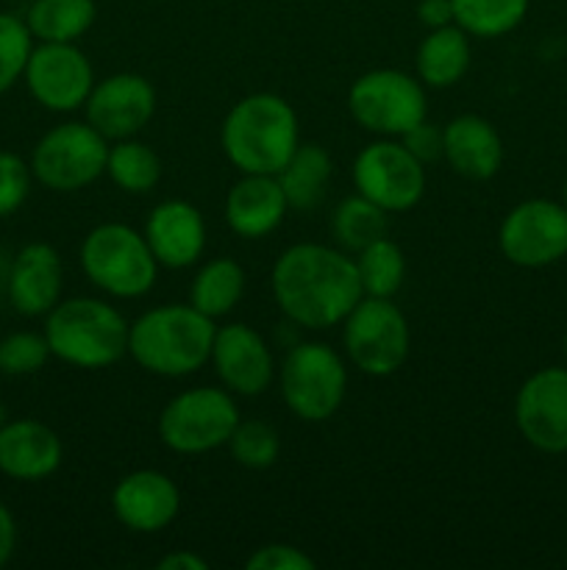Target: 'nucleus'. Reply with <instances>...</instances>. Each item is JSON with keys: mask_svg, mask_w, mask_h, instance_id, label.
Returning a JSON list of instances; mask_svg holds the SVG:
<instances>
[{"mask_svg": "<svg viewBox=\"0 0 567 570\" xmlns=\"http://www.w3.org/2000/svg\"><path fill=\"white\" fill-rule=\"evenodd\" d=\"M270 287L281 315L309 332L339 326L365 298L350 254L320 243L289 245L272 265Z\"/></svg>", "mask_w": 567, "mask_h": 570, "instance_id": "f257e3e1", "label": "nucleus"}, {"mask_svg": "<svg viewBox=\"0 0 567 570\" xmlns=\"http://www.w3.org/2000/svg\"><path fill=\"white\" fill-rule=\"evenodd\" d=\"M220 145L239 173L276 176L300 145L298 115L281 95L253 92L228 109Z\"/></svg>", "mask_w": 567, "mask_h": 570, "instance_id": "f03ea898", "label": "nucleus"}, {"mask_svg": "<svg viewBox=\"0 0 567 570\" xmlns=\"http://www.w3.org/2000/svg\"><path fill=\"white\" fill-rule=\"evenodd\" d=\"M215 332V321L192 304H161L131 323L128 354L153 376L183 379L209 362Z\"/></svg>", "mask_w": 567, "mask_h": 570, "instance_id": "7ed1b4c3", "label": "nucleus"}, {"mask_svg": "<svg viewBox=\"0 0 567 570\" xmlns=\"http://www.w3.org/2000/svg\"><path fill=\"white\" fill-rule=\"evenodd\" d=\"M131 323L100 298L59 301L44 315L50 356L81 371H103L128 354Z\"/></svg>", "mask_w": 567, "mask_h": 570, "instance_id": "20e7f679", "label": "nucleus"}, {"mask_svg": "<svg viewBox=\"0 0 567 570\" xmlns=\"http://www.w3.org/2000/svg\"><path fill=\"white\" fill-rule=\"evenodd\" d=\"M81 271L111 298H142L159 276V262L142 232L126 223H100L81 243Z\"/></svg>", "mask_w": 567, "mask_h": 570, "instance_id": "39448f33", "label": "nucleus"}, {"mask_svg": "<svg viewBox=\"0 0 567 570\" xmlns=\"http://www.w3.org/2000/svg\"><path fill=\"white\" fill-rule=\"evenodd\" d=\"M281 399L295 417L322 423L337 415L348 393V367L328 343H295L278 367Z\"/></svg>", "mask_w": 567, "mask_h": 570, "instance_id": "423d86ee", "label": "nucleus"}, {"mask_svg": "<svg viewBox=\"0 0 567 570\" xmlns=\"http://www.w3.org/2000/svg\"><path fill=\"white\" fill-rule=\"evenodd\" d=\"M339 326H342L345 356L356 371L367 376H392L409 356V321L392 304V298L365 295Z\"/></svg>", "mask_w": 567, "mask_h": 570, "instance_id": "0eeeda50", "label": "nucleus"}, {"mask_svg": "<svg viewBox=\"0 0 567 570\" xmlns=\"http://www.w3.org/2000/svg\"><path fill=\"white\" fill-rule=\"evenodd\" d=\"M237 423L233 393L226 387H192L167 401L159 415V438L176 454H209L228 443Z\"/></svg>", "mask_w": 567, "mask_h": 570, "instance_id": "6e6552de", "label": "nucleus"}, {"mask_svg": "<svg viewBox=\"0 0 567 570\" xmlns=\"http://www.w3.org/2000/svg\"><path fill=\"white\" fill-rule=\"evenodd\" d=\"M348 111L365 131L400 139L428 117L426 89L409 72L381 67L350 83Z\"/></svg>", "mask_w": 567, "mask_h": 570, "instance_id": "1a4fd4ad", "label": "nucleus"}, {"mask_svg": "<svg viewBox=\"0 0 567 570\" xmlns=\"http://www.w3.org/2000/svg\"><path fill=\"white\" fill-rule=\"evenodd\" d=\"M109 139L89 122H61L50 128L31 154V173L53 193H78L106 173Z\"/></svg>", "mask_w": 567, "mask_h": 570, "instance_id": "9d476101", "label": "nucleus"}, {"mask_svg": "<svg viewBox=\"0 0 567 570\" xmlns=\"http://www.w3.org/2000/svg\"><path fill=\"white\" fill-rule=\"evenodd\" d=\"M356 193L387 215L415 209L426 193V165L400 139L384 137L365 145L354 161Z\"/></svg>", "mask_w": 567, "mask_h": 570, "instance_id": "9b49d317", "label": "nucleus"}, {"mask_svg": "<svg viewBox=\"0 0 567 570\" xmlns=\"http://www.w3.org/2000/svg\"><path fill=\"white\" fill-rule=\"evenodd\" d=\"M498 248L506 262L526 271L550 267L567 256V206L550 198H528L500 220Z\"/></svg>", "mask_w": 567, "mask_h": 570, "instance_id": "f8f14e48", "label": "nucleus"}, {"mask_svg": "<svg viewBox=\"0 0 567 570\" xmlns=\"http://www.w3.org/2000/svg\"><path fill=\"white\" fill-rule=\"evenodd\" d=\"M28 92L50 111H76L94 87V70L76 42H39L28 56Z\"/></svg>", "mask_w": 567, "mask_h": 570, "instance_id": "ddd939ff", "label": "nucleus"}, {"mask_svg": "<svg viewBox=\"0 0 567 570\" xmlns=\"http://www.w3.org/2000/svg\"><path fill=\"white\" fill-rule=\"evenodd\" d=\"M515 426L531 449L567 454V367H543L520 384Z\"/></svg>", "mask_w": 567, "mask_h": 570, "instance_id": "4468645a", "label": "nucleus"}, {"mask_svg": "<svg viewBox=\"0 0 567 570\" xmlns=\"http://www.w3.org/2000/svg\"><path fill=\"white\" fill-rule=\"evenodd\" d=\"M83 111L89 126L109 142L137 137L156 111V89L139 72H115L94 83Z\"/></svg>", "mask_w": 567, "mask_h": 570, "instance_id": "2eb2a0df", "label": "nucleus"}, {"mask_svg": "<svg viewBox=\"0 0 567 570\" xmlns=\"http://www.w3.org/2000/svg\"><path fill=\"white\" fill-rule=\"evenodd\" d=\"M209 362L222 387L242 399H256L276 379L270 345L248 323H228L217 328Z\"/></svg>", "mask_w": 567, "mask_h": 570, "instance_id": "dca6fc26", "label": "nucleus"}, {"mask_svg": "<svg viewBox=\"0 0 567 570\" xmlns=\"http://www.w3.org/2000/svg\"><path fill=\"white\" fill-rule=\"evenodd\" d=\"M115 518L137 534H156L176 521L181 490L161 471H133L111 490Z\"/></svg>", "mask_w": 567, "mask_h": 570, "instance_id": "f3484780", "label": "nucleus"}, {"mask_svg": "<svg viewBox=\"0 0 567 570\" xmlns=\"http://www.w3.org/2000/svg\"><path fill=\"white\" fill-rule=\"evenodd\" d=\"M145 239L159 267L183 271L192 267L206 250V220L189 200H161L145 220Z\"/></svg>", "mask_w": 567, "mask_h": 570, "instance_id": "a211bd4d", "label": "nucleus"}, {"mask_svg": "<svg viewBox=\"0 0 567 570\" xmlns=\"http://www.w3.org/2000/svg\"><path fill=\"white\" fill-rule=\"evenodd\" d=\"M64 460L61 438L44 423L20 417L0 426V471L17 482H42Z\"/></svg>", "mask_w": 567, "mask_h": 570, "instance_id": "6ab92c4d", "label": "nucleus"}, {"mask_svg": "<svg viewBox=\"0 0 567 570\" xmlns=\"http://www.w3.org/2000/svg\"><path fill=\"white\" fill-rule=\"evenodd\" d=\"M64 271L61 256L48 243H28L14 256L9 271V301L20 315H48L61 301Z\"/></svg>", "mask_w": 567, "mask_h": 570, "instance_id": "aec40b11", "label": "nucleus"}, {"mask_svg": "<svg viewBox=\"0 0 567 570\" xmlns=\"http://www.w3.org/2000/svg\"><path fill=\"white\" fill-rule=\"evenodd\" d=\"M442 159L470 181H489L504 165V139L481 115H459L442 128Z\"/></svg>", "mask_w": 567, "mask_h": 570, "instance_id": "412c9836", "label": "nucleus"}, {"mask_svg": "<svg viewBox=\"0 0 567 570\" xmlns=\"http://www.w3.org/2000/svg\"><path fill=\"white\" fill-rule=\"evenodd\" d=\"M287 198L276 176L242 173L226 195V223L237 237L265 239L287 217Z\"/></svg>", "mask_w": 567, "mask_h": 570, "instance_id": "4be33fe9", "label": "nucleus"}, {"mask_svg": "<svg viewBox=\"0 0 567 570\" xmlns=\"http://www.w3.org/2000/svg\"><path fill=\"white\" fill-rule=\"evenodd\" d=\"M470 33L461 31L456 22L431 28L417 45L415 70L426 87L448 89L456 87L470 70Z\"/></svg>", "mask_w": 567, "mask_h": 570, "instance_id": "5701e85b", "label": "nucleus"}, {"mask_svg": "<svg viewBox=\"0 0 567 570\" xmlns=\"http://www.w3.org/2000/svg\"><path fill=\"white\" fill-rule=\"evenodd\" d=\"M331 173L334 161L322 145L300 142L298 148H295V154L289 156L287 165L276 173L289 209H317L322 195H326L328 181H331Z\"/></svg>", "mask_w": 567, "mask_h": 570, "instance_id": "b1692460", "label": "nucleus"}, {"mask_svg": "<svg viewBox=\"0 0 567 570\" xmlns=\"http://www.w3.org/2000/svg\"><path fill=\"white\" fill-rule=\"evenodd\" d=\"M245 293V271L231 256L209 259L189 284V304L206 317L217 321L237 309Z\"/></svg>", "mask_w": 567, "mask_h": 570, "instance_id": "393cba45", "label": "nucleus"}, {"mask_svg": "<svg viewBox=\"0 0 567 570\" xmlns=\"http://www.w3.org/2000/svg\"><path fill=\"white\" fill-rule=\"evenodd\" d=\"M98 17L94 0H33L26 26L39 42H78Z\"/></svg>", "mask_w": 567, "mask_h": 570, "instance_id": "a878e982", "label": "nucleus"}, {"mask_svg": "<svg viewBox=\"0 0 567 570\" xmlns=\"http://www.w3.org/2000/svg\"><path fill=\"white\" fill-rule=\"evenodd\" d=\"M106 176L122 193L145 195L159 184L161 159L150 145L139 142V139H117L115 145H109Z\"/></svg>", "mask_w": 567, "mask_h": 570, "instance_id": "bb28decb", "label": "nucleus"}, {"mask_svg": "<svg viewBox=\"0 0 567 570\" xmlns=\"http://www.w3.org/2000/svg\"><path fill=\"white\" fill-rule=\"evenodd\" d=\"M331 232L345 254H359L370 243L387 237V212L367 200L365 195H348L334 209Z\"/></svg>", "mask_w": 567, "mask_h": 570, "instance_id": "cd10ccee", "label": "nucleus"}, {"mask_svg": "<svg viewBox=\"0 0 567 570\" xmlns=\"http://www.w3.org/2000/svg\"><path fill=\"white\" fill-rule=\"evenodd\" d=\"M454 22L478 39H498L515 31L528 14L531 0H450Z\"/></svg>", "mask_w": 567, "mask_h": 570, "instance_id": "c85d7f7f", "label": "nucleus"}, {"mask_svg": "<svg viewBox=\"0 0 567 570\" xmlns=\"http://www.w3.org/2000/svg\"><path fill=\"white\" fill-rule=\"evenodd\" d=\"M356 271H359L361 293L372 298H392L406 278V256L398 243L389 237L376 239L356 254Z\"/></svg>", "mask_w": 567, "mask_h": 570, "instance_id": "c756f323", "label": "nucleus"}, {"mask_svg": "<svg viewBox=\"0 0 567 570\" xmlns=\"http://www.w3.org/2000/svg\"><path fill=\"white\" fill-rule=\"evenodd\" d=\"M226 445L231 460L248 471H267L281 454V438L267 421H239Z\"/></svg>", "mask_w": 567, "mask_h": 570, "instance_id": "7c9ffc66", "label": "nucleus"}, {"mask_svg": "<svg viewBox=\"0 0 567 570\" xmlns=\"http://www.w3.org/2000/svg\"><path fill=\"white\" fill-rule=\"evenodd\" d=\"M31 50L33 33L28 31L26 20L0 11V95L9 92L17 78H22Z\"/></svg>", "mask_w": 567, "mask_h": 570, "instance_id": "2f4dec72", "label": "nucleus"}, {"mask_svg": "<svg viewBox=\"0 0 567 570\" xmlns=\"http://www.w3.org/2000/svg\"><path fill=\"white\" fill-rule=\"evenodd\" d=\"M50 360V345L44 334L14 332L0 340V373L6 376H31L42 371Z\"/></svg>", "mask_w": 567, "mask_h": 570, "instance_id": "473e14b6", "label": "nucleus"}, {"mask_svg": "<svg viewBox=\"0 0 567 570\" xmlns=\"http://www.w3.org/2000/svg\"><path fill=\"white\" fill-rule=\"evenodd\" d=\"M31 165L11 150H0V217H9L31 193Z\"/></svg>", "mask_w": 567, "mask_h": 570, "instance_id": "72a5a7b5", "label": "nucleus"}, {"mask_svg": "<svg viewBox=\"0 0 567 570\" xmlns=\"http://www.w3.org/2000/svg\"><path fill=\"white\" fill-rule=\"evenodd\" d=\"M248 570H315L317 562L306 551L287 543H270L256 549L245 562Z\"/></svg>", "mask_w": 567, "mask_h": 570, "instance_id": "f704fd0d", "label": "nucleus"}, {"mask_svg": "<svg viewBox=\"0 0 567 570\" xmlns=\"http://www.w3.org/2000/svg\"><path fill=\"white\" fill-rule=\"evenodd\" d=\"M400 142L411 150V156L422 161V165H431V161L442 159V128L428 122V117L422 122H417L415 128L400 137Z\"/></svg>", "mask_w": 567, "mask_h": 570, "instance_id": "c9c22d12", "label": "nucleus"}, {"mask_svg": "<svg viewBox=\"0 0 567 570\" xmlns=\"http://www.w3.org/2000/svg\"><path fill=\"white\" fill-rule=\"evenodd\" d=\"M417 17H420V22L428 31L450 26L454 22V3L450 0H420L417 3Z\"/></svg>", "mask_w": 567, "mask_h": 570, "instance_id": "e433bc0d", "label": "nucleus"}, {"mask_svg": "<svg viewBox=\"0 0 567 570\" xmlns=\"http://www.w3.org/2000/svg\"><path fill=\"white\" fill-rule=\"evenodd\" d=\"M17 549V523L14 515L9 512V507L0 501V568L11 560Z\"/></svg>", "mask_w": 567, "mask_h": 570, "instance_id": "4c0bfd02", "label": "nucleus"}, {"mask_svg": "<svg viewBox=\"0 0 567 570\" xmlns=\"http://www.w3.org/2000/svg\"><path fill=\"white\" fill-rule=\"evenodd\" d=\"M159 570H209V562L200 560L195 551L178 549V551H172V554L161 557Z\"/></svg>", "mask_w": 567, "mask_h": 570, "instance_id": "58836bf2", "label": "nucleus"}, {"mask_svg": "<svg viewBox=\"0 0 567 570\" xmlns=\"http://www.w3.org/2000/svg\"><path fill=\"white\" fill-rule=\"evenodd\" d=\"M561 204L567 206V178H565V189H561Z\"/></svg>", "mask_w": 567, "mask_h": 570, "instance_id": "ea45409f", "label": "nucleus"}, {"mask_svg": "<svg viewBox=\"0 0 567 570\" xmlns=\"http://www.w3.org/2000/svg\"><path fill=\"white\" fill-rule=\"evenodd\" d=\"M3 421H6V410H3V406H0V426H3Z\"/></svg>", "mask_w": 567, "mask_h": 570, "instance_id": "a19ab883", "label": "nucleus"}, {"mask_svg": "<svg viewBox=\"0 0 567 570\" xmlns=\"http://www.w3.org/2000/svg\"><path fill=\"white\" fill-rule=\"evenodd\" d=\"M565 360H567V332H565Z\"/></svg>", "mask_w": 567, "mask_h": 570, "instance_id": "79ce46f5", "label": "nucleus"}]
</instances>
